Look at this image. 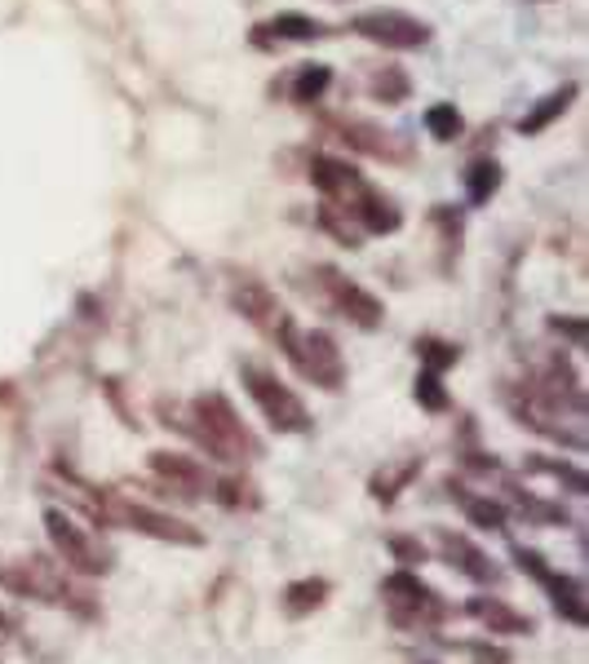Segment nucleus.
<instances>
[{"mask_svg": "<svg viewBox=\"0 0 589 664\" xmlns=\"http://www.w3.org/2000/svg\"><path fill=\"white\" fill-rule=\"evenodd\" d=\"M195 434L200 443L222 457V461H245V457H258V443L253 434L240 425V416L230 412V403L222 394H200L195 399Z\"/></svg>", "mask_w": 589, "mask_h": 664, "instance_id": "1", "label": "nucleus"}, {"mask_svg": "<svg viewBox=\"0 0 589 664\" xmlns=\"http://www.w3.org/2000/svg\"><path fill=\"white\" fill-rule=\"evenodd\" d=\"M280 342H284V351H288V359L297 364L302 377L319 381L324 390L341 386L346 368H341V351H337V342L328 337V332H297L293 323H284L280 328Z\"/></svg>", "mask_w": 589, "mask_h": 664, "instance_id": "2", "label": "nucleus"}, {"mask_svg": "<svg viewBox=\"0 0 589 664\" xmlns=\"http://www.w3.org/2000/svg\"><path fill=\"white\" fill-rule=\"evenodd\" d=\"M350 27H355L364 41L386 45V49H421L430 41V27L421 19H412V14H404V10H369Z\"/></svg>", "mask_w": 589, "mask_h": 664, "instance_id": "3", "label": "nucleus"}, {"mask_svg": "<svg viewBox=\"0 0 589 664\" xmlns=\"http://www.w3.org/2000/svg\"><path fill=\"white\" fill-rule=\"evenodd\" d=\"M245 381H249V394L258 399V408L267 412V421L275 430H306V408H302V399L288 386H280L262 368H245Z\"/></svg>", "mask_w": 589, "mask_h": 664, "instance_id": "4", "label": "nucleus"}, {"mask_svg": "<svg viewBox=\"0 0 589 664\" xmlns=\"http://www.w3.org/2000/svg\"><path fill=\"white\" fill-rule=\"evenodd\" d=\"M45 523H49V536H54V545H58V553L76 568V572H84V576H98V572H106L111 568V559H106V549H98V540H89L67 514H58V510H49L45 514Z\"/></svg>", "mask_w": 589, "mask_h": 664, "instance_id": "5", "label": "nucleus"}, {"mask_svg": "<svg viewBox=\"0 0 589 664\" xmlns=\"http://www.w3.org/2000/svg\"><path fill=\"white\" fill-rule=\"evenodd\" d=\"M106 510H111L115 523H125V527H134V531H147V536H160V540H178V545H200V531H191V527H182L178 518L156 514V510H147V505L111 501Z\"/></svg>", "mask_w": 589, "mask_h": 664, "instance_id": "6", "label": "nucleus"}, {"mask_svg": "<svg viewBox=\"0 0 589 664\" xmlns=\"http://www.w3.org/2000/svg\"><path fill=\"white\" fill-rule=\"evenodd\" d=\"M324 275H328V293H332V301H337V310H341L346 319H355V323H364V328H377V319H382L377 297H369L364 288L337 279V271H324Z\"/></svg>", "mask_w": 589, "mask_h": 664, "instance_id": "7", "label": "nucleus"}, {"mask_svg": "<svg viewBox=\"0 0 589 664\" xmlns=\"http://www.w3.org/2000/svg\"><path fill=\"white\" fill-rule=\"evenodd\" d=\"M235 306H240V314H249L258 328H271V332H280L288 319L275 310V301H271V293L262 288V284H245V288H235Z\"/></svg>", "mask_w": 589, "mask_h": 664, "instance_id": "8", "label": "nucleus"}, {"mask_svg": "<svg viewBox=\"0 0 589 664\" xmlns=\"http://www.w3.org/2000/svg\"><path fill=\"white\" fill-rule=\"evenodd\" d=\"M310 178H315V186L324 195H341V191H355L360 186V173L350 169V164H341V160H315Z\"/></svg>", "mask_w": 589, "mask_h": 664, "instance_id": "9", "label": "nucleus"}, {"mask_svg": "<svg viewBox=\"0 0 589 664\" xmlns=\"http://www.w3.org/2000/svg\"><path fill=\"white\" fill-rule=\"evenodd\" d=\"M173 488H186V496H195L200 488H204V474H200V466L195 461H186V457H169V453H156V461H151Z\"/></svg>", "mask_w": 589, "mask_h": 664, "instance_id": "10", "label": "nucleus"}, {"mask_svg": "<svg viewBox=\"0 0 589 664\" xmlns=\"http://www.w3.org/2000/svg\"><path fill=\"white\" fill-rule=\"evenodd\" d=\"M355 213H360V227L373 231V236H386V231L399 227V208L390 199H377V195H369L364 204H355Z\"/></svg>", "mask_w": 589, "mask_h": 664, "instance_id": "11", "label": "nucleus"}, {"mask_svg": "<svg viewBox=\"0 0 589 664\" xmlns=\"http://www.w3.org/2000/svg\"><path fill=\"white\" fill-rule=\"evenodd\" d=\"M267 36H275V41H315V36H324V23H315L306 14H280V19L267 23Z\"/></svg>", "mask_w": 589, "mask_h": 664, "instance_id": "12", "label": "nucleus"}, {"mask_svg": "<svg viewBox=\"0 0 589 664\" xmlns=\"http://www.w3.org/2000/svg\"><path fill=\"white\" fill-rule=\"evenodd\" d=\"M443 545H448V553H452V563L461 568V572H469L475 581H492L497 572H492V563H479L484 553L479 549H469L465 540H456V536H443Z\"/></svg>", "mask_w": 589, "mask_h": 664, "instance_id": "13", "label": "nucleus"}, {"mask_svg": "<svg viewBox=\"0 0 589 664\" xmlns=\"http://www.w3.org/2000/svg\"><path fill=\"white\" fill-rule=\"evenodd\" d=\"M426 129H430L439 142L461 138V111H456L452 102H434V106L426 111Z\"/></svg>", "mask_w": 589, "mask_h": 664, "instance_id": "14", "label": "nucleus"}, {"mask_svg": "<svg viewBox=\"0 0 589 664\" xmlns=\"http://www.w3.org/2000/svg\"><path fill=\"white\" fill-rule=\"evenodd\" d=\"M465 182H469V199H475V204H484V199H488V195L501 186V169H497L492 160H479V164H469Z\"/></svg>", "mask_w": 589, "mask_h": 664, "instance_id": "15", "label": "nucleus"}, {"mask_svg": "<svg viewBox=\"0 0 589 664\" xmlns=\"http://www.w3.org/2000/svg\"><path fill=\"white\" fill-rule=\"evenodd\" d=\"M571 84L567 89H558V93H550V102H541L536 111H532V116H523V134H536V129H545L554 116H563V111H567V102H571Z\"/></svg>", "mask_w": 589, "mask_h": 664, "instance_id": "16", "label": "nucleus"}, {"mask_svg": "<svg viewBox=\"0 0 589 664\" xmlns=\"http://www.w3.org/2000/svg\"><path fill=\"white\" fill-rule=\"evenodd\" d=\"M475 611L488 620V625H501V633H532V620H523L519 611L501 607V603H475Z\"/></svg>", "mask_w": 589, "mask_h": 664, "instance_id": "17", "label": "nucleus"}, {"mask_svg": "<svg viewBox=\"0 0 589 664\" xmlns=\"http://www.w3.org/2000/svg\"><path fill=\"white\" fill-rule=\"evenodd\" d=\"M324 594H328V585H324V581H302V585H293V589H288L284 607H288V616H302V611L319 607V603H324Z\"/></svg>", "mask_w": 589, "mask_h": 664, "instance_id": "18", "label": "nucleus"}, {"mask_svg": "<svg viewBox=\"0 0 589 664\" xmlns=\"http://www.w3.org/2000/svg\"><path fill=\"white\" fill-rule=\"evenodd\" d=\"M328 80H332L328 67H306V71L297 76V84H293V98H297V102H315V98L328 89Z\"/></svg>", "mask_w": 589, "mask_h": 664, "instance_id": "19", "label": "nucleus"}, {"mask_svg": "<svg viewBox=\"0 0 589 664\" xmlns=\"http://www.w3.org/2000/svg\"><path fill=\"white\" fill-rule=\"evenodd\" d=\"M373 89H377L386 102H404V98H408V80H404L399 71H382V76L373 80Z\"/></svg>", "mask_w": 589, "mask_h": 664, "instance_id": "20", "label": "nucleus"}, {"mask_svg": "<svg viewBox=\"0 0 589 664\" xmlns=\"http://www.w3.org/2000/svg\"><path fill=\"white\" fill-rule=\"evenodd\" d=\"M421 355H426L430 373H439V368H448V364L456 359V346H443V342H421Z\"/></svg>", "mask_w": 589, "mask_h": 664, "instance_id": "21", "label": "nucleus"}, {"mask_svg": "<svg viewBox=\"0 0 589 664\" xmlns=\"http://www.w3.org/2000/svg\"><path fill=\"white\" fill-rule=\"evenodd\" d=\"M417 399H421L426 408H434V412L448 403V399H443V390H439V373H426V377L417 381Z\"/></svg>", "mask_w": 589, "mask_h": 664, "instance_id": "22", "label": "nucleus"}, {"mask_svg": "<svg viewBox=\"0 0 589 664\" xmlns=\"http://www.w3.org/2000/svg\"><path fill=\"white\" fill-rule=\"evenodd\" d=\"M469 518H475L479 527H501V505H488V501H469Z\"/></svg>", "mask_w": 589, "mask_h": 664, "instance_id": "23", "label": "nucleus"}, {"mask_svg": "<svg viewBox=\"0 0 589 664\" xmlns=\"http://www.w3.org/2000/svg\"><path fill=\"white\" fill-rule=\"evenodd\" d=\"M0 625H5V616H0Z\"/></svg>", "mask_w": 589, "mask_h": 664, "instance_id": "24", "label": "nucleus"}]
</instances>
